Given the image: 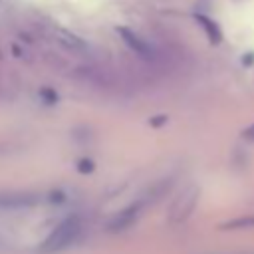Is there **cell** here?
I'll return each instance as SVG.
<instances>
[{
  "label": "cell",
  "mask_w": 254,
  "mask_h": 254,
  "mask_svg": "<svg viewBox=\"0 0 254 254\" xmlns=\"http://www.w3.org/2000/svg\"><path fill=\"white\" fill-rule=\"evenodd\" d=\"M81 232V218L77 214H69L64 220H60V224L38 244V252L40 254H58L65 248H69L77 236Z\"/></svg>",
  "instance_id": "1"
},
{
  "label": "cell",
  "mask_w": 254,
  "mask_h": 254,
  "mask_svg": "<svg viewBox=\"0 0 254 254\" xmlns=\"http://www.w3.org/2000/svg\"><path fill=\"white\" fill-rule=\"evenodd\" d=\"M147 204H149V198H139V200L129 202L127 206H123L121 210H117V212L107 220L105 230L117 234V232H123V230H127V228H131V226L139 220V216L143 214V210L147 208Z\"/></svg>",
  "instance_id": "2"
},
{
  "label": "cell",
  "mask_w": 254,
  "mask_h": 254,
  "mask_svg": "<svg viewBox=\"0 0 254 254\" xmlns=\"http://www.w3.org/2000/svg\"><path fill=\"white\" fill-rule=\"evenodd\" d=\"M117 34H119L121 40H123L137 56H141L143 60H153V58H155V48H153L147 40H143L139 34H135L133 30L121 26V28H117Z\"/></svg>",
  "instance_id": "3"
},
{
  "label": "cell",
  "mask_w": 254,
  "mask_h": 254,
  "mask_svg": "<svg viewBox=\"0 0 254 254\" xmlns=\"http://www.w3.org/2000/svg\"><path fill=\"white\" fill-rule=\"evenodd\" d=\"M40 202V194L36 192H0V208L16 210V208H30Z\"/></svg>",
  "instance_id": "4"
},
{
  "label": "cell",
  "mask_w": 254,
  "mask_h": 254,
  "mask_svg": "<svg viewBox=\"0 0 254 254\" xmlns=\"http://www.w3.org/2000/svg\"><path fill=\"white\" fill-rule=\"evenodd\" d=\"M196 198H198V190H196V189H189V192H185V194L179 198V202L173 204L171 220H175V222L185 220V218L192 212V208H194V204H196Z\"/></svg>",
  "instance_id": "5"
},
{
  "label": "cell",
  "mask_w": 254,
  "mask_h": 254,
  "mask_svg": "<svg viewBox=\"0 0 254 254\" xmlns=\"http://www.w3.org/2000/svg\"><path fill=\"white\" fill-rule=\"evenodd\" d=\"M194 22L204 30V34H206V38H208V42L210 44H220L222 42V30H220V26L212 20V18H208L206 14H200V12H196L194 14Z\"/></svg>",
  "instance_id": "6"
},
{
  "label": "cell",
  "mask_w": 254,
  "mask_h": 254,
  "mask_svg": "<svg viewBox=\"0 0 254 254\" xmlns=\"http://www.w3.org/2000/svg\"><path fill=\"white\" fill-rule=\"evenodd\" d=\"M60 42L64 46H67L69 50H85V44L77 36H73L69 32H64V30H60Z\"/></svg>",
  "instance_id": "7"
},
{
  "label": "cell",
  "mask_w": 254,
  "mask_h": 254,
  "mask_svg": "<svg viewBox=\"0 0 254 254\" xmlns=\"http://www.w3.org/2000/svg\"><path fill=\"white\" fill-rule=\"evenodd\" d=\"M252 226H254V216L236 218V220H228V224H222V228H230V230H236V228H252Z\"/></svg>",
  "instance_id": "8"
},
{
  "label": "cell",
  "mask_w": 254,
  "mask_h": 254,
  "mask_svg": "<svg viewBox=\"0 0 254 254\" xmlns=\"http://www.w3.org/2000/svg\"><path fill=\"white\" fill-rule=\"evenodd\" d=\"M93 169H95V165H93V161H91V159L83 157V159H79V161H77V171H79V173L87 175V173H91Z\"/></svg>",
  "instance_id": "9"
},
{
  "label": "cell",
  "mask_w": 254,
  "mask_h": 254,
  "mask_svg": "<svg viewBox=\"0 0 254 254\" xmlns=\"http://www.w3.org/2000/svg\"><path fill=\"white\" fill-rule=\"evenodd\" d=\"M40 97L46 101V103H56L58 101V93L54 91V89H50V87H44V89H40Z\"/></svg>",
  "instance_id": "10"
},
{
  "label": "cell",
  "mask_w": 254,
  "mask_h": 254,
  "mask_svg": "<svg viewBox=\"0 0 254 254\" xmlns=\"http://www.w3.org/2000/svg\"><path fill=\"white\" fill-rule=\"evenodd\" d=\"M64 200H65V194H64L62 190H52V192H50V202L58 204V202H64Z\"/></svg>",
  "instance_id": "11"
},
{
  "label": "cell",
  "mask_w": 254,
  "mask_h": 254,
  "mask_svg": "<svg viewBox=\"0 0 254 254\" xmlns=\"http://www.w3.org/2000/svg\"><path fill=\"white\" fill-rule=\"evenodd\" d=\"M242 139H246V141L254 143V123H252L250 127H246V129L242 131Z\"/></svg>",
  "instance_id": "12"
},
{
  "label": "cell",
  "mask_w": 254,
  "mask_h": 254,
  "mask_svg": "<svg viewBox=\"0 0 254 254\" xmlns=\"http://www.w3.org/2000/svg\"><path fill=\"white\" fill-rule=\"evenodd\" d=\"M242 64H244V65H252V64H254V52H248V54H244V58H242Z\"/></svg>",
  "instance_id": "13"
},
{
  "label": "cell",
  "mask_w": 254,
  "mask_h": 254,
  "mask_svg": "<svg viewBox=\"0 0 254 254\" xmlns=\"http://www.w3.org/2000/svg\"><path fill=\"white\" fill-rule=\"evenodd\" d=\"M8 248H10V246H8V244H6L4 240H2V236H0V254H2V252H6Z\"/></svg>",
  "instance_id": "14"
}]
</instances>
